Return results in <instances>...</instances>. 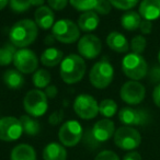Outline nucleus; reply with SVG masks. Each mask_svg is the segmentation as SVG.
<instances>
[{
	"label": "nucleus",
	"instance_id": "40",
	"mask_svg": "<svg viewBox=\"0 0 160 160\" xmlns=\"http://www.w3.org/2000/svg\"><path fill=\"white\" fill-rule=\"evenodd\" d=\"M152 100L153 103L160 109V83L155 87L152 91Z\"/></svg>",
	"mask_w": 160,
	"mask_h": 160
},
{
	"label": "nucleus",
	"instance_id": "27",
	"mask_svg": "<svg viewBox=\"0 0 160 160\" xmlns=\"http://www.w3.org/2000/svg\"><path fill=\"white\" fill-rule=\"evenodd\" d=\"M17 49L11 43H7L0 47V66H8L13 62V57Z\"/></svg>",
	"mask_w": 160,
	"mask_h": 160
},
{
	"label": "nucleus",
	"instance_id": "33",
	"mask_svg": "<svg viewBox=\"0 0 160 160\" xmlns=\"http://www.w3.org/2000/svg\"><path fill=\"white\" fill-rule=\"evenodd\" d=\"M112 10V5L110 3L109 0H98L93 11H96L98 14H109Z\"/></svg>",
	"mask_w": 160,
	"mask_h": 160
},
{
	"label": "nucleus",
	"instance_id": "44",
	"mask_svg": "<svg viewBox=\"0 0 160 160\" xmlns=\"http://www.w3.org/2000/svg\"><path fill=\"white\" fill-rule=\"evenodd\" d=\"M54 41H56V40H55V38H54V36L51 34V35H48V36L46 38V44H51V43H52V42H54Z\"/></svg>",
	"mask_w": 160,
	"mask_h": 160
},
{
	"label": "nucleus",
	"instance_id": "9",
	"mask_svg": "<svg viewBox=\"0 0 160 160\" xmlns=\"http://www.w3.org/2000/svg\"><path fill=\"white\" fill-rule=\"evenodd\" d=\"M73 111L82 120H92L99 114V103L90 94L81 93L73 101Z\"/></svg>",
	"mask_w": 160,
	"mask_h": 160
},
{
	"label": "nucleus",
	"instance_id": "17",
	"mask_svg": "<svg viewBox=\"0 0 160 160\" xmlns=\"http://www.w3.org/2000/svg\"><path fill=\"white\" fill-rule=\"evenodd\" d=\"M55 21V16H54L53 10L47 6H42L38 7L35 10L34 13V22L36 23L38 28L42 30L52 29Z\"/></svg>",
	"mask_w": 160,
	"mask_h": 160
},
{
	"label": "nucleus",
	"instance_id": "36",
	"mask_svg": "<svg viewBox=\"0 0 160 160\" xmlns=\"http://www.w3.org/2000/svg\"><path fill=\"white\" fill-rule=\"evenodd\" d=\"M149 81L153 83H160V65L159 66H153L150 70H148Z\"/></svg>",
	"mask_w": 160,
	"mask_h": 160
},
{
	"label": "nucleus",
	"instance_id": "26",
	"mask_svg": "<svg viewBox=\"0 0 160 160\" xmlns=\"http://www.w3.org/2000/svg\"><path fill=\"white\" fill-rule=\"evenodd\" d=\"M32 82L36 89H45L51 85V73L46 69H38L33 73Z\"/></svg>",
	"mask_w": 160,
	"mask_h": 160
},
{
	"label": "nucleus",
	"instance_id": "39",
	"mask_svg": "<svg viewBox=\"0 0 160 160\" xmlns=\"http://www.w3.org/2000/svg\"><path fill=\"white\" fill-rule=\"evenodd\" d=\"M45 94H46V97L48 99H54L56 98V96H57L58 93V89L56 86L54 85H49L48 87L45 88Z\"/></svg>",
	"mask_w": 160,
	"mask_h": 160
},
{
	"label": "nucleus",
	"instance_id": "42",
	"mask_svg": "<svg viewBox=\"0 0 160 160\" xmlns=\"http://www.w3.org/2000/svg\"><path fill=\"white\" fill-rule=\"evenodd\" d=\"M45 0H32V6H35V7H42L44 6Z\"/></svg>",
	"mask_w": 160,
	"mask_h": 160
},
{
	"label": "nucleus",
	"instance_id": "5",
	"mask_svg": "<svg viewBox=\"0 0 160 160\" xmlns=\"http://www.w3.org/2000/svg\"><path fill=\"white\" fill-rule=\"evenodd\" d=\"M23 108L32 118H40L48 109V98L41 89L30 90L23 99Z\"/></svg>",
	"mask_w": 160,
	"mask_h": 160
},
{
	"label": "nucleus",
	"instance_id": "2",
	"mask_svg": "<svg viewBox=\"0 0 160 160\" xmlns=\"http://www.w3.org/2000/svg\"><path fill=\"white\" fill-rule=\"evenodd\" d=\"M86 70L87 65L85 59L77 54H70L66 56L60 62V77L67 85H73L81 81L86 75Z\"/></svg>",
	"mask_w": 160,
	"mask_h": 160
},
{
	"label": "nucleus",
	"instance_id": "23",
	"mask_svg": "<svg viewBox=\"0 0 160 160\" xmlns=\"http://www.w3.org/2000/svg\"><path fill=\"white\" fill-rule=\"evenodd\" d=\"M64 53L56 47H48L41 55V62L45 67H55L62 62Z\"/></svg>",
	"mask_w": 160,
	"mask_h": 160
},
{
	"label": "nucleus",
	"instance_id": "15",
	"mask_svg": "<svg viewBox=\"0 0 160 160\" xmlns=\"http://www.w3.org/2000/svg\"><path fill=\"white\" fill-rule=\"evenodd\" d=\"M90 132H91V135L94 138V140L100 145L101 142H108L110 138L114 136L115 124L110 118H103V120L98 121L93 125V127L90 129Z\"/></svg>",
	"mask_w": 160,
	"mask_h": 160
},
{
	"label": "nucleus",
	"instance_id": "10",
	"mask_svg": "<svg viewBox=\"0 0 160 160\" xmlns=\"http://www.w3.org/2000/svg\"><path fill=\"white\" fill-rule=\"evenodd\" d=\"M118 120L125 126H145L150 123L151 116L145 109L125 107L118 112Z\"/></svg>",
	"mask_w": 160,
	"mask_h": 160
},
{
	"label": "nucleus",
	"instance_id": "22",
	"mask_svg": "<svg viewBox=\"0 0 160 160\" xmlns=\"http://www.w3.org/2000/svg\"><path fill=\"white\" fill-rule=\"evenodd\" d=\"M10 160H36V151L31 145L19 144L11 150Z\"/></svg>",
	"mask_w": 160,
	"mask_h": 160
},
{
	"label": "nucleus",
	"instance_id": "34",
	"mask_svg": "<svg viewBox=\"0 0 160 160\" xmlns=\"http://www.w3.org/2000/svg\"><path fill=\"white\" fill-rule=\"evenodd\" d=\"M94 160H121L120 157L112 150H103L96 156Z\"/></svg>",
	"mask_w": 160,
	"mask_h": 160
},
{
	"label": "nucleus",
	"instance_id": "21",
	"mask_svg": "<svg viewBox=\"0 0 160 160\" xmlns=\"http://www.w3.org/2000/svg\"><path fill=\"white\" fill-rule=\"evenodd\" d=\"M3 83L9 89L19 90L24 85V77L23 73L20 72L18 69H8L3 72L2 76Z\"/></svg>",
	"mask_w": 160,
	"mask_h": 160
},
{
	"label": "nucleus",
	"instance_id": "8",
	"mask_svg": "<svg viewBox=\"0 0 160 160\" xmlns=\"http://www.w3.org/2000/svg\"><path fill=\"white\" fill-rule=\"evenodd\" d=\"M114 144L123 150H134L142 142L139 132L132 126H122L114 133Z\"/></svg>",
	"mask_w": 160,
	"mask_h": 160
},
{
	"label": "nucleus",
	"instance_id": "19",
	"mask_svg": "<svg viewBox=\"0 0 160 160\" xmlns=\"http://www.w3.org/2000/svg\"><path fill=\"white\" fill-rule=\"evenodd\" d=\"M99 23H100V18H99L98 13L92 10V11L83 12L78 19L77 24L81 31L89 33V32H92L98 29Z\"/></svg>",
	"mask_w": 160,
	"mask_h": 160
},
{
	"label": "nucleus",
	"instance_id": "32",
	"mask_svg": "<svg viewBox=\"0 0 160 160\" xmlns=\"http://www.w3.org/2000/svg\"><path fill=\"white\" fill-rule=\"evenodd\" d=\"M109 1L112 7L118 10H124V11H129L139 2V0H109Z\"/></svg>",
	"mask_w": 160,
	"mask_h": 160
},
{
	"label": "nucleus",
	"instance_id": "43",
	"mask_svg": "<svg viewBox=\"0 0 160 160\" xmlns=\"http://www.w3.org/2000/svg\"><path fill=\"white\" fill-rule=\"evenodd\" d=\"M8 3H9V0H0V11L5 9Z\"/></svg>",
	"mask_w": 160,
	"mask_h": 160
},
{
	"label": "nucleus",
	"instance_id": "6",
	"mask_svg": "<svg viewBox=\"0 0 160 160\" xmlns=\"http://www.w3.org/2000/svg\"><path fill=\"white\" fill-rule=\"evenodd\" d=\"M52 35L62 44H72L80 38V29L77 23L69 19H62L54 23Z\"/></svg>",
	"mask_w": 160,
	"mask_h": 160
},
{
	"label": "nucleus",
	"instance_id": "4",
	"mask_svg": "<svg viewBox=\"0 0 160 160\" xmlns=\"http://www.w3.org/2000/svg\"><path fill=\"white\" fill-rule=\"evenodd\" d=\"M114 78V68L107 59H101L92 66L89 72V80L91 85L97 89L108 88Z\"/></svg>",
	"mask_w": 160,
	"mask_h": 160
},
{
	"label": "nucleus",
	"instance_id": "18",
	"mask_svg": "<svg viewBox=\"0 0 160 160\" xmlns=\"http://www.w3.org/2000/svg\"><path fill=\"white\" fill-rule=\"evenodd\" d=\"M107 45L116 53L124 54L129 49V43L127 38L120 32H111L107 36Z\"/></svg>",
	"mask_w": 160,
	"mask_h": 160
},
{
	"label": "nucleus",
	"instance_id": "25",
	"mask_svg": "<svg viewBox=\"0 0 160 160\" xmlns=\"http://www.w3.org/2000/svg\"><path fill=\"white\" fill-rule=\"evenodd\" d=\"M21 124H22L23 133L28 136H36L41 131V124L38 120L30 115H22L20 118Z\"/></svg>",
	"mask_w": 160,
	"mask_h": 160
},
{
	"label": "nucleus",
	"instance_id": "7",
	"mask_svg": "<svg viewBox=\"0 0 160 160\" xmlns=\"http://www.w3.org/2000/svg\"><path fill=\"white\" fill-rule=\"evenodd\" d=\"M83 129L78 121L70 120L65 122L58 131V139L65 147H75L82 139Z\"/></svg>",
	"mask_w": 160,
	"mask_h": 160
},
{
	"label": "nucleus",
	"instance_id": "41",
	"mask_svg": "<svg viewBox=\"0 0 160 160\" xmlns=\"http://www.w3.org/2000/svg\"><path fill=\"white\" fill-rule=\"evenodd\" d=\"M123 160H142V156L137 151H129L123 157Z\"/></svg>",
	"mask_w": 160,
	"mask_h": 160
},
{
	"label": "nucleus",
	"instance_id": "13",
	"mask_svg": "<svg viewBox=\"0 0 160 160\" xmlns=\"http://www.w3.org/2000/svg\"><path fill=\"white\" fill-rule=\"evenodd\" d=\"M146 96V89L138 81L129 80L121 87L120 97L125 103L129 105H137L142 103Z\"/></svg>",
	"mask_w": 160,
	"mask_h": 160
},
{
	"label": "nucleus",
	"instance_id": "31",
	"mask_svg": "<svg viewBox=\"0 0 160 160\" xmlns=\"http://www.w3.org/2000/svg\"><path fill=\"white\" fill-rule=\"evenodd\" d=\"M9 5L13 12L22 13L32 7V0H9Z\"/></svg>",
	"mask_w": 160,
	"mask_h": 160
},
{
	"label": "nucleus",
	"instance_id": "1",
	"mask_svg": "<svg viewBox=\"0 0 160 160\" xmlns=\"http://www.w3.org/2000/svg\"><path fill=\"white\" fill-rule=\"evenodd\" d=\"M38 34V27L33 20L22 19L16 22L9 31V41L18 48H27L34 43Z\"/></svg>",
	"mask_w": 160,
	"mask_h": 160
},
{
	"label": "nucleus",
	"instance_id": "11",
	"mask_svg": "<svg viewBox=\"0 0 160 160\" xmlns=\"http://www.w3.org/2000/svg\"><path fill=\"white\" fill-rule=\"evenodd\" d=\"M13 65L22 73H34L38 67V56L32 49L19 48L14 54Z\"/></svg>",
	"mask_w": 160,
	"mask_h": 160
},
{
	"label": "nucleus",
	"instance_id": "45",
	"mask_svg": "<svg viewBox=\"0 0 160 160\" xmlns=\"http://www.w3.org/2000/svg\"><path fill=\"white\" fill-rule=\"evenodd\" d=\"M158 62H159V65H160V51H159V54H158Z\"/></svg>",
	"mask_w": 160,
	"mask_h": 160
},
{
	"label": "nucleus",
	"instance_id": "24",
	"mask_svg": "<svg viewBox=\"0 0 160 160\" xmlns=\"http://www.w3.org/2000/svg\"><path fill=\"white\" fill-rule=\"evenodd\" d=\"M140 22H142L140 14L136 11H132V10L125 12L121 18L122 28L126 31H135V30L139 29Z\"/></svg>",
	"mask_w": 160,
	"mask_h": 160
},
{
	"label": "nucleus",
	"instance_id": "28",
	"mask_svg": "<svg viewBox=\"0 0 160 160\" xmlns=\"http://www.w3.org/2000/svg\"><path fill=\"white\" fill-rule=\"evenodd\" d=\"M118 112V104L112 99H104L99 103V113L107 118L114 116Z\"/></svg>",
	"mask_w": 160,
	"mask_h": 160
},
{
	"label": "nucleus",
	"instance_id": "35",
	"mask_svg": "<svg viewBox=\"0 0 160 160\" xmlns=\"http://www.w3.org/2000/svg\"><path fill=\"white\" fill-rule=\"evenodd\" d=\"M47 2H48V7L52 10L60 11V10H64L67 7L69 0H47Z\"/></svg>",
	"mask_w": 160,
	"mask_h": 160
},
{
	"label": "nucleus",
	"instance_id": "38",
	"mask_svg": "<svg viewBox=\"0 0 160 160\" xmlns=\"http://www.w3.org/2000/svg\"><path fill=\"white\" fill-rule=\"evenodd\" d=\"M139 30H140V32H142V34H144V35L150 34L151 31H152V23H151V21L142 20L140 25H139Z\"/></svg>",
	"mask_w": 160,
	"mask_h": 160
},
{
	"label": "nucleus",
	"instance_id": "30",
	"mask_svg": "<svg viewBox=\"0 0 160 160\" xmlns=\"http://www.w3.org/2000/svg\"><path fill=\"white\" fill-rule=\"evenodd\" d=\"M147 46V41L146 38H144V35H136L132 38L131 44H129V47L132 49V53L135 54H139L142 55L145 52Z\"/></svg>",
	"mask_w": 160,
	"mask_h": 160
},
{
	"label": "nucleus",
	"instance_id": "16",
	"mask_svg": "<svg viewBox=\"0 0 160 160\" xmlns=\"http://www.w3.org/2000/svg\"><path fill=\"white\" fill-rule=\"evenodd\" d=\"M144 20L155 21L160 18V0H142L139 5V11Z\"/></svg>",
	"mask_w": 160,
	"mask_h": 160
},
{
	"label": "nucleus",
	"instance_id": "12",
	"mask_svg": "<svg viewBox=\"0 0 160 160\" xmlns=\"http://www.w3.org/2000/svg\"><path fill=\"white\" fill-rule=\"evenodd\" d=\"M77 49L83 59H94L102 51V42L97 35L86 34L79 38Z\"/></svg>",
	"mask_w": 160,
	"mask_h": 160
},
{
	"label": "nucleus",
	"instance_id": "3",
	"mask_svg": "<svg viewBox=\"0 0 160 160\" xmlns=\"http://www.w3.org/2000/svg\"><path fill=\"white\" fill-rule=\"evenodd\" d=\"M122 70L131 80L139 81L148 75V64L142 55L129 53L122 60Z\"/></svg>",
	"mask_w": 160,
	"mask_h": 160
},
{
	"label": "nucleus",
	"instance_id": "29",
	"mask_svg": "<svg viewBox=\"0 0 160 160\" xmlns=\"http://www.w3.org/2000/svg\"><path fill=\"white\" fill-rule=\"evenodd\" d=\"M97 2H98V0H69V3L71 5V7L77 11L81 12L94 10Z\"/></svg>",
	"mask_w": 160,
	"mask_h": 160
},
{
	"label": "nucleus",
	"instance_id": "37",
	"mask_svg": "<svg viewBox=\"0 0 160 160\" xmlns=\"http://www.w3.org/2000/svg\"><path fill=\"white\" fill-rule=\"evenodd\" d=\"M62 118H64L62 111H55L49 115L48 122H49V124H52V125H58L62 121Z\"/></svg>",
	"mask_w": 160,
	"mask_h": 160
},
{
	"label": "nucleus",
	"instance_id": "14",
	"mask_svg": "<svg viewBox=\"0 0 160 160\" xmlns=\"http://www.w3.org/2000/svg\"><path fill=\"white\" fill-rule=\"evenodd\" d=\"M23 134L20 118L14 116H5L0 118V140L14 142Z\"/></svg>",
	"mask_w": 160,
	"mask_h": 160
},
{
	"label": "nucleus",
	"instance_id": "20",
	"mask_svg": "<svg viewBox=\"0 0 160 160\" xmlns=\"http://www.w3.org/2000/svg\"><path fill=\"white\" fill-rule=\"evenodd\" d=\"M43 159L44 160H66L67 150L65 146L59 142H49L43 149Z\"/></svg>",
	"mask_w": 160,
	"mask_h": 160
}]
</instances>
